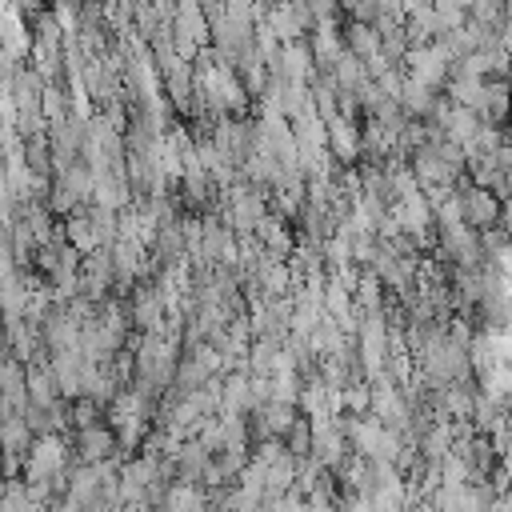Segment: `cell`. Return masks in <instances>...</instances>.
<instances>
[{
	"mask_svg": "<svg viewBox=\"0 0 512 512\" xmlns=\"http://www.w3.org/2000/svg\"><path fill=\"white\" fill-rule=\"evenodd\" d=\"M456 212H460V224L480 236L504 224V200L484 184H468L464 192H456Z\"/></svg>",
	"mask_w": 512,
	"mask_h": 512,
	"instance_id": "cell-1",
	"label": "cell"
},
{
	"mask_svg": "<svg viewBox=\"0 0 512 512\" xmlns=\"http://www.w3.org/2000/svg\"><path fill=\"white\" fill-rule=\"evenodd\" d=\"M480 120H484L488 128H500V124L512 120V84H508V80H484Z\"/></svg>",
	"mask_w": 512,
	"mask_h": 512,
	"instance_id": "cell-2",
	"label": "cell"
},
{
	"mask_svg": "<svg viewBox=\"0 0 512 512\" xmlns=\"http://www.w3.org/2000/svg\"><path fill=\"white\" fill-rule=\"evenodd\" d=\"M464 460H468L472 468L488 472V464H492V444H488V436H472L468 448H464Z\"/></svg>",
	"mask_w": 512,
	"mask_h": 512,
	"instance_id": "cell-3",
	"label": "cell"
},
{
	"mask_svg": "<svg viewBox=\"0 0 512 512\" xmlns=\"http://www.w3.org/2000/svg\"><path fill=\"white\" fill-rule=\"evenodd\" d=\"M508 60H512V40H508Z\"/></svg>",
	"mask_w": 512,
	"mask_h": 512,
	"instance_id": "cell-4",
	"label": "cell"
}]
</instances>
